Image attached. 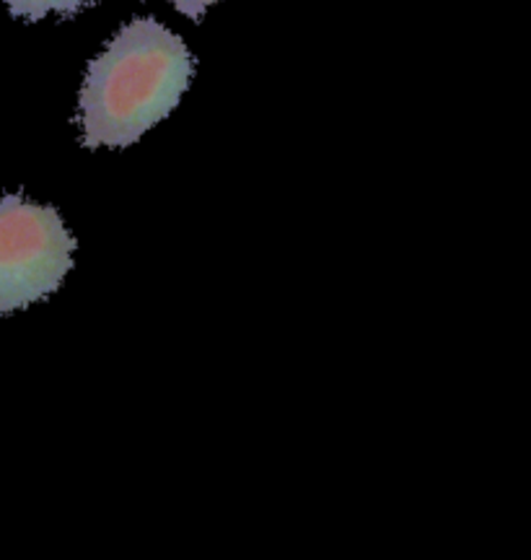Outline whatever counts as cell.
<instances>
[{
  "mask_svg": "<svg viewBox=\"0 0 531 560\" xmlns=\"http://www.w3.org/2000/svg\"><path fill=\"white\" fill-rule=\"evenodd\" d=\"M190 79L192 58L177 34L153 19L130 21L88 66L81 91L83 143H135L177 107Z\"/></svg>",
  "mask_w": 531,
  "mask_h": 560,
  "instance_id": "6da1fadb",
  "label": "cell"
},
{
  "mask_svg": "<svg viewBox=\"0 0 531 560\" xmlns=\"http://www.w3.org/2000/svg\"><path fill=\"white\" fill-rule=\"evenodd\" d=\"M75 240L50 206L5 195L0 200V314H11L60 289L73 268Z\"/></svg>",
  "mask_w": 531,
  "mask_h": 560,
  "instance_id": "7a4b0ae2",
  "label": "cell"
},
{
  "mask_svg": "<svg viewBox=\"0 0 531 560\" xmlns=\"http://www.w3.org/2000/svg\"><path fill=\"white\" fill-rule=\"evenodd\" d=\"M91 0H5L13 16L21 19H45L47 13H75Z\"/></svg>",
  "mask_w": 531,
  "mask_h": 560,
  "instance_id": "3957f363",
  "label": "cell"
},
{
  "mask_svg": "<svg viewBox=\"0 0 531 560\" xmlns=\"http://www.w3.org/2000/svg\"><path fill=\"white\" fill-rule=\"evenodd\" d=\"M169 3L177 5V9L185 13V16L190 19H200L202 13H205L208 5L219 3V0H169Z\"/></svg>",
  "mask_w": 531,
  "mask_h": 560,
  "instance_id": "277c9868",
  "label": "cell"
}]
</instances>
